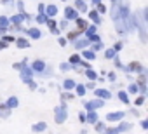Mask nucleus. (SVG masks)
Instances as JSON below:
<instances>
[{
  "label": "nucleus",
  "mask_w": 148,
  "mask_h": 134,
  "mask_svg": "<svg viewBox=\"0 0 148 134\" xmlns=\"http://www.w3.org/2000/svg\"><path fill=\"white\" fill-rule=\"evenodd\" d=\"M66 118H68V111H66V105L63 103L61 106L56 108V111H54V120H56V124H63Z\"/></svg>",
  "instance_id": "f257e3e1"
},
{
  "label": "nucleus",
  "mask_w": 148,
  "mask_h": 134,
  "mask_svg": "<svg viewBox=\"0 0 148 134\" xmlns=\"http://www.w3.org/2000/svg\"><path fill=\"white\" fill-rule=\"evenodd\" d=\"M30 68H32V72H33V73H40V75H44V72L47 70V64H45L42 59H35V61L32 63Z\"/></svg>",
  "instance_id": "f03ea898"
},
{
  "label": "nucleus",
  "mask_w": 148,
  "mask_h": 134,
  "mask_svg": "<svg viewBox=\"0 0 148 134\" xmlns=\"http://www.w3.org/2000/svg\"><path fill=\"white\" fill-rule=\"evenodd\" d=\"M145 68H143V64L139 61H132L125 66V72H131V73H141Z\"/></svg>",
  "instance_id": "7ed1b4c3"
},
{
  "label": "nucleus",
  "mask_w": 148,
  "mask_h": 134,
  "mask_svg": "<svg viewBox=\"0 0 148 134\" xmlns=\"http://www.w3.org/2000/svg\"><path fill=\"white\" fill-rule=\"evenodd\" d=\"M103 105H105V101H101V99H92V101H87V103H86V110H87V111H94V110H98V108H103Z\"/></svg>",
  "instance_id": "20e7f679"
},
{
  "label": "nucleus",
  "mask_w": 148,
  "mask_h": 134,
  "mask_svg": "<svg viewBox=\"0 0 148 134\" xmlns=\"http://www.w3.org/2000/svg\"><path fill=\"white\" fill-rule=\"evenodd\" d=\"M124 111H112V113H108L106 115V120L108 122H120L122 118H124Z\"/></svg>",
  "instance_id": "39448f33"
},
{
  "label": "nucleus",
  "mask_w": 148,
  "mask_h": 134,
  "mask_svg": "<svg viewBox=\"0 0 148 134\" xmlns=\"http://www.w3.org/2000/svg\"><path fill=\"white\" fill-rule=\"evenodd\" d=\"M94 94H96V98H98V99H101V101H105V99H110V98H112V92H110V91H106V89H96V91H94Z\"/></svg>",
  "instance_id": "423d86ee"
},
{
  "label": "nucleus",
  "mask_w": 148,
  "mask_h": 134,
  "mask_svg": "<svg viewBox=\"0 0 148 134\" xmlns=\"http://www.w3.org/2000/svg\"><path fill=\"white\" fill-rule=\"evenodd\" d=\"M56 14H58V7H56L54 4H49V5H45V12H44V16H49V18L52 19Z\"/></svg>",
  "instance_id": "0eeeda50"
},
{
  "label": "nucleus",
  "mask_w": 148,
  "mask_h": 134,
  "mask_svg": "<svg viewBox=\"0 0 148 134\" xmlns=\"http://www.w3.org/2000/svg\"><path fill=\"white\" fill-rule=\"evenodd\" d=\"M64 16H66V21H68V19H77V18H79V12L73 9V7H66V9H64Z\"/></svg>",
  "instance_id": "6e6552de"
},
{
  "label": "nucleus",
  "mask_w": 148,
  "mask_h": 134,
  "mask_svg": "<svg viewBox=\"0 0 148 134\" xmlns=\"http://www.w3.org/2000/svg\"><path fill=\"white\" fill-rule=\"evenodd\" d=\"M18 105H19V99L16 98V96H11L7 101H5V108L7 110H12V108H18Z\"/></svg>",
  "instance_id": "1a4fd4ad"
},
{
  "label": "nucleus",
  "mask_w": 148,
  "mask_h": 134,
  "mask_svg": "<svg viewBox=\"0 0 148 134\" xmlns=\"http://www.w3.org/2000/svg\"><path fill=\"white\" fill-rule=\"evenodd\" d=\"M25 19V12L23 14H16V16H12V18H9V23H12L14 26H21V21Z\"/></svg>",
  "instance_id": "9d476101"
},
{
  "label": "nucleus",
  "mask_w": 148,
  "mask_h": 134,
  "mask_svg": "<svg viewBox=\"0 0 148 134\" xmlns=\"http://www.w3.org/2000/svg\"><path fill=\"white\" fill-rule=\"evenodd\" d=\"M75 21H77V31H80V33H82V31H86V30H87V26H89V25H87V21H86V19L77 18Z\"/></svg>",
  "instance_id": "9b49d317"
},
{
  "label": "nucleus",
  "mask_w": 148,
  "mask_h": 134,
  "mask_svg": "<svg viewBox=\"0 0 148 134\" xmlns=\"http://www.w3.org/2000/svg\"><path fill=\"white\" fill-rule=\"evenodd\" d=\"M89 44H91V42H89L87 38H80V40L75 42V49H77V51H84L86 47H89Z\"/></svg>",
  "instance_id": "f8f14e48"
},
{
  "label": "nucleus",
  "mask_w": 148,
  "mask_h": 134,
  "mask_svg": "<svg viewBox=\"0 0 148 134\" xmlns=\"http://www.w3.org/2000/svg\"><path fill=\"white\" fill-rule=\"evenodd\" d=\"M75 11L77 12H87V5L84 0H75Z\"/></svg>",
  "instance_id": "ddd939ff"
},
{
  "label": "nucleus",
  "mask_w": 148,
  "mask_h": 134,
  "mask_svg": "<svg viewBox=\"0 0 148 134\" xmlns=\"http://www.w3.org/2000/svg\"><path fill=\"white\" fill-rule=\"evenodd\" d=\"M115 129H117V132L120 134V132H125V131H129V129H131V124H129V122H122V120H120V122H119V125H117Z\"/></svg>",
  "instance_id": "4468645a"
},
{
  "label": "nucleus",
  "mask_w": 148,
  "mask_h": 134,
  "mask_svg": "<svg viewBox=\"0 0 148 134\" xmlns=\"http://www.w3.org/2000/svg\"><path fill=\"white\" fill-rule=\"evenodd\" d=\"M47 129V124L45 122H37L35 125H32V131L33 132H42V131H45Z\"/></svg>",
  "instance_id": "2eb2a0df"
},
{
  "label": "nucleus",
  "mask_w": 148,
  "mask_h": 134,
  "mask_svg": "<svg viewBox=\"0 0 148 134\" xmlns=\"http://www.w3.org/2000/svg\"><path fill=\"white\" fill-rule=\"evenodd\" d=\"M89 19H91V21L94 23V26L101 23V18H99V14H98L96 11H91V12H89Z\"/></svg>",
  "instance_id": "dca6fc26"
},
{
  "label": "nucleus",
  "mask_w": 148,
  "mask_h": 134,
  "mask_svg": "<svg viewBox=\"0 0 148 134\" xmlns=\"http://www.w3.org/2000/svg\"><path fill=\"white\" fill-rule=\"evenodd\" d=\"M82 57H86L87 61H94V57H96V54L91 51V49H84L82 51Z\"/></svg>",
  "instance_id": "f3484780"
},
{
  "label": "nucleus",
  "mask_w": 148,
  "mask_h": 134,
  "mask_svg": "<svg viewBox=\"0 0 148 134\" xmlns=\"http://www.w3.org/2000/svg\"><path fill=\"white\" fill-rule=\"evenodd\" d=\"M86 122H89V124H96V122H98V113H96V111H87Z\"/></svg>",
  "instance_id": "a211bd4d"
},
{
  "label": "nucleus",
  "mask_w": 148,
  "mask_h": 134,
  "mask_svg": "<svg viewBox=\"0 0 148 134\" xmlns=\"http://www.w3.org/2000/svg\"><path fill=\"white\" fill-rule=\"evenodd\" d=\"M14 42H16V45H18L19 49H23V47H30V42H28L26 38H23V37H19V38H16Z\"/></svg>",
  "instance_id": "6ab92c4d"
},
{
  "label": "nucleus",
  "mask_w": 148,
  "mask_h": 134,
  "mask_svg": "<svg viewBox=\"0 0 148 134\" xmlns=\"http://www.w3.org/2000/svg\"><path fill=\"white\" fill-rule=\"evenodd\" d=\"M75 80H71V79H66L64 82H63V87H64V91H70V89H75Z\"/></svg>",
  "instance_id": "aec40b11"
},
{
  "label": "nucleus",
  "mask_w": 148,
  "mask_h": 134,
  "mask_svg": "<svg viewBox=\"0 0 148 134\" xmlns=\"http://www.w3.org/2000/svg\"><path fill=\"white\" fill-rule=\"evenodd\" d=\"M28 35H30L32 38H40V30H38V28H30V30H28Z\"/></svg>",
  "instance_id": "412c9836"
},
{
  "label": "nucleus",
  "mask_w": 148,
  "mask_h": 134,
  "mask_svg": "<svg viewBox=\"0 0 148 134\" xmlns=\"http://www.w3.org/2000/svg\"><path fill=\"white\" fill-rule=\"evenodd\" d=\"M86 77H87L89 80H92V82H94V80L98 79V75H96V72H94V70H91V68H87V70H86Z\"/></svg>",
  "instance_id": "4be33fe9"
},
{
  "label": "nucleus",
  "mask_w": 148,
  "mask_h": 134,
  "mask_svg": "<svg viewBox=\"0 0 148 134\" xmlns=\"http://www.w3.org/2000/svg\"><path fill=\"white\" fill-rule=\"evenodd\" d=\"M119 99H120L122 103L129 105V96H127V92H125V91H119Z\"/></svg>",
  "instance_id": "5701e85b"
},
{
  "label": "nucleus",
  "mask_w": 148,
  "mask_h": 134,
  "mask_svg": "<svg viewBox=\"0 0 148 134\" xmlns=\"http://www.w3.org/2000/svg\"><path fill=\"white\" fill-rule=\"evenodd\" d=\"M115 56H117V52H115L112 47L105 51V57H106V59H115Z\"/></svg>",
  "instance_id": "b1692460"
},
{
  "label": "nucleus",
  "mask_w": 148,
  "mask_h": 134,
  "mask_svg": "<svg viewBox=\"0 0 148 134\" xmlns=\"http://www.w3.org/2000/svg\"><path fill=\"white\" fill-rule=\"evenodd\" d=\"M84 33L87 35V38H91L92 35H96V26H94V25H92V26H87V30H86Z\"/></svg>",
  "instance_id": "393cba45"
},
{
  "label": "nucleus",
  "mask_w": 148,
  "mask_h": 134,
  "mask_svg": "<svg viewBox=\"0 0 148 134\" xmlns=\"http://www.w3.org/2000/svg\"><path fill=\"white\" fill-rule=\"evenodd\" d=\"M80 61H82V59H80L79 54H73V56L70 57V64H80Z\"/></svg>",
  "instance_id": "a878e982"
},
{
  "label": "nucleus",
  "mask_w": 148,
  "mask_h": 134,
  "mask_svg": "<svg viewBox=\"0 0 148 134\" xmlns=\"http://www.w3.org/2000/svg\"><path fill=\"white\" fill-rule=\"evenodd\" d=\"M75 91H77V94H79V96H84V94H86V85L77 84V85H75Z\"/></svg>",
  "instance_id": "bb28decb"
},
{
  "label": "nucleus",
  "mask_w": 148,
  "mask_h": 134,
  "mask_svg": "<svg viewBox=\"0 0 148 134\" xmlns=\"http://www.w3.org/2000/svg\"><path fill=\"white\" fill-rule=\"evenodd\" d=\"M0 26H2V28L9 26V18L7 16H0Z\"/></svg>",
  "instance_id": "cd10ccee"
},
{
  "label": "nucleus",
  "mask_w": 148,
  "mask_h": 134,
  "mask_svg": "<svg viewBox=\"0 0 148 134\" xmlns=\"http://www.w3.org/2000/svg\"><path fill=\"white\" fill-rule=\"evenodd\" d=\"M59 70H61V72H70V70H71V64H70V63H61V64H59Z\"/></svg>",
  "instance_id": "c85d7f7f"
},
{
  "label": "nucleus",
  "mask_w": 148,
  "mask_h": 134,
  "mask_svg": "<svg viewBox=\"0 0 148 134\" xmlns=\"http://www.w3.org/2000/svg\"><path fill=\"white\" fill-rule=\"evenodd\" d=\"M45 23H47L49 30H54V28H56V21H54V19H51V18H49V19H45Z\"/></svg>",
  "instance_id": "c756f323"
},
{
  "label": "nucleus",
  "mask_w": 148,
  "mask_h": 134,
  "mask_svg": "<svg viewBox=\"0 0 148 134\" xmlns=\"http://www.w3.org/2000/svg\"><path fill=\"white\" fill-rule=\"evenodd\" d=\"M2 40H4V42H7V44H11V42H14L16 38H14L12 35H2Z\"/></svg>",
  "instance_id": "7c9ffc66"
},
{
  "label": "nucleus",
  "mask_w": 148,
  "mask_h": 134,
  "mask_svg": "<svg viewBox=\"0 0 148 134\" xmlns=\"http://www.w3.org/2000/svg\"><path fill=\"white\" fill-rule=\"evenodd\" d=\"M129 92H131V94H138V92H139L138 85H136V84H131V85H129Z\"/></svg>",
  "instance_id": "2f4dec72"
},
{
  "label": "nucleus",
  "mask_w": 148,
  "mask_h": 134,
  "mask_svg": "<svg viewBox=\"0 0 148 134\" xmlns=\"http://www.w3.org/2000/svg\"><path fill=\"white\" fill-rule=\"evenodd\" d=\"M94 125H96V131H98V132H103V131L106 129V127H105V124H101V122H96Z\"/></svg>",
  "instance_id": "473e14b6"
},
{
  "label": "nucleus",
  "mask_w": 148,
  "mask_h": 134,
  "mask_svg": "<svg viewBox=\"0 0 148 134\" xmlns=\"http://www.w3.org/2000/svg\"><path fill=\"white\" fill-rule=\"evenodd\" d=\"M103 134H119V132H117V129H113V127H106V129L103 131Z\"/></svg>",
  "instance_id": "72a5a7b5"
},
{
  "label": "nucleus",
  "mask_w": 148,
  "mask_h": 134,
  "mask_svg": "<svg viewBox=\"0 0 148 134\" xmlns=\"http://www.w3.org/2000/svg\"><path fill=\"white\" fill-rule=\"evenodd\" d=\"M79 35H80V31H70V33H68V38H70V40H75Z\"/></svg>",
  "instance_id": "f704fd0d"
},
{
  "label": "nucleus",
  "mask_w": 148,
  "mask_h": 134,
  "mask_svg": "<svg viewBox=\"0 0 148 134\" xmlns=\"http://www.w3.org/2000/svg\"><path fill=\"white\" fill-rule=\"evenodd\" d=\"M35 19H37V23H38V25H42V23H45V16H44V14H38V16H37Z\"/></svg>",
  "instance_id": "c9c22d12"
},
{
  "label": "nucleus",
  "mask_w": 148,
  "mask_h": 134,
  "mask_svg": "<svg viewBox=\"0 0 148 134\" xmlns=\"http://www.w3.org/2000/svg\"><path fill=\"white\" fill-rule=\"evenodd\" d=\"M23 66H25V61H23V63H14V64H12V68H14V70H21Z\"/></svg>",
  "instance_id": "e433bc0d"
},
{
  "label": "nucleus",
  "mask_w": 148,
  "mask_h": 134,
  "mask_svg": "<svg viewBox=\"0 0 148 134\" xmlns=\"http://www.w3.org/2000/svg\"><path fill=\"white\" fill-rule=\"evenodd\" d=\"M87 40H89V42H94V44H99V42H101L98 35H92V37H91V38H87Z\"/></svg>",
  "instance_id": "4c0bfd02"
},
{
  "label": "nucleus",
  "mask_w": 148,
  "mask_h": 134,
  "mask_svg": "<svg viewBox=\"0 0 148 134\" xmlns=\"http://www.w3.org/2000/svg\"><path fill=\"white\" fill-rule=\"evenodd\" d=\"M122 47H124V44H122V42H117V44H115V45H113V47H112V49H113V51H115V52H117V51H120V49H122Z\"/></svg>",
  "instance_id": "58836bf2"
},
{
  "label": "nucleus",
  "mask_w": 148,
  "mask_h": 134,
  "mask_svg": "<svg viewBox=\"0 0 148 134\" xmlns=\"http://www.w3.org/2000/svg\"><path fill=\"white\" fill-rule=\"evenodd\" d=\"M9 115H11V110H7V108H5V110H4L2 113H0V117H2V118H7Z\"/></svg>",
  "instance_id": "ea45409f"
},
{
  "label": "nucleus",
  "mask_w": 148,
  "mask_h": 134,
  "mask_svg": "<svg viewBox=\"0 0 148 134\" xmlns=\"http://www.w3.org/2000/svg\"><path fill=\"white\" fill-rule=\"evenodd\" d=\"M96 12H98V14H99V12H106V5L99 4V5H98V11H96Z\"/></svg>",
  "instance_id": "a19ab883"
},
{
  "label": "nucleus",
  "mask_w": 148,
  "mask_h": 134,
  "mask_svg": "<svg viewBox=\"0 0 148 134\" xmlns=\"http://www.w3.org/2000/svg\"><path fill=\"white\" fill-rule=\"evenodd\" d=\"M143 103H145V96H139V98L136 99V106H141Z\"/></svg>",
  "instance_id": "79ce46f5"
},
{
  "label": "nucleus",
  "mask_w": 148,
  "mask_h": 134,
  "mask_svg": "<svg viewBox=\"0 0 148 134\" xmlns=\"http://www.w3.org/2000/svg\"><path fill=\"white\" fill-rule=\"evenodd\" d=\"M18 9H19V14H23V12H25V5H23V2H21V0L18 2Z\"/></svg>",
  "instance_id": "37998d69"
},
{
  "label": "nucleus",
  "mask_w": 148,
  "mask_h": 134,
  "mask_svg": "<svg viewBox=\"0 0 148 134\" xmlns=\"http://www.w3.org/2000/svg\"><path fill=\"white\" fill-rule=\"evenodd\" d=\"M115 66H117V68H120V70H125V66H124L119 59H115Z\"/></svg>",
  "instance_id": "c03bdc74"
},
{
  "label": "nucleus",
  "mask_w": 148,
  "mask_h": 134,
  "mask_svg": "<svg viewBox=\"0 0 148 134\" xmlns=\"http://www.w3.org/2000/svg\"><path fill=\"white\" fill-rule=\"evenodd\" d=\"M7 45H9V44H7V42H4V40H2V38H0V51H4V49H5V47H7Z\"/></svg>",
  "instance_id": "a18cd8bd"
},
{
  "label": "nucleus",
  "mask_w": 148,
  "mask_h": 134,
  "mask_svg": "<svg viewBox=\"0 0 148 134\" xmlns=\"http://www.w3.org/2000/svg\"><path fill=\"white\" fill-rule=\"evenodd\" d=\"M45 12V5L44 4H38V14H44Z\"/></svg>",
  "instance_id": "49530a36"
},
{
  "label": "nucleus",
  "mask_w": 148,
  "mask_h": 134,
  "mask_svg": "<svg viewBox=\"0 0 148 134\" xmlns=\"http://www.w3.org/2000/svg\"><path fill=\"white\" fill-rule=\"evenodd\" d=\"M58 42H59V45H61V47H64V45H66V38H64V37H59V40H58Z\"/></svg>",
  "instance_id": "de8ad7c7"
},
{
  "label": "nucleus",
  "mask_w": 148,
  "mask_h": 134,
  "mask_svg": "<svg viewBox=\"0 0 148 134\" xmlns=\"http://www.w3.org/2000/svg\"><path fill=\"white\" fill-rule=\"evenodd\" d=\"M61 98H63V99H73V96H71V94H68V92H63V94H61Z\"/></svg>",
  "instance_id": "09e8293b"
},
{
  "label": "nucleus",
  "mask_w": 148,
  "mask_h": 134,
  "mask_svg": "<svg viewBox=\"0 0 148 134\" xmlns=\"http://www.w3.org/2000/svg\"><path fill=\"white\" fill-rule=\"evenodd\" d=\"M59 26H61L63 30H64V28H68V21H66V19H63V21L59 23Z\"/></svg>",
  "instance_id": "8fccbe9b"
},
{
  "label": "nucleus",
  "mask_w": 148,
  "mask_h": 134,
  "mask_svg": "<svg viewBox=\"0 0 148 134\" xmlns=\"http://www.w3.org/2000/svg\"><path fill=\"white\" fill-rule=\"evenodd\" d=\"M101 47H103V44H101V42H99V44H94V47H92V52H94V51H99Z\"/></svg>",
  "instance_id": "3c124183"
},
{
  "label": "nucleus",
  "mask_w": 148,
  "mask_h": 134,
  "mask_svg": "<svg viewBox=\"0 0 148 134\" xmlns=\"http://www.w3.org/2000/svg\"><path fill=\"white\" fill-rule=\"evenodd\" d=\"M141 127L143 129H148V120H141Z\"/></svg>",
  "instance_id": "603ef678"
},
{
  "label": "nucleus",
  "mask_w": 148,
  "mask_h": 134,
  "mask_svg": "<svg viewBox=\"0 0 148 134\" xmlns=\"http://www.w3.org/2000/svg\"><path fill=\"white\" fill-rule=\"evenodd\" d=\"M51 33H52V35H59V28H54V30H51Z\"/></svg>",
  "instance_id": "864d4df0"
},
{
  "label": "nucleus",
  "mask_w": 148,
  "mask_h": 134,
  "mask_svg": "<svg viewBox=\"0 0 148 134\" xmlns=\"http://www.w3.org/2000/svg\"><path fill=\"white\" fill-rule=\"evenodd\" d=\"M108 79L113 82V80H115V73H113V72H112V73H108Z\"/></svg>",
  "instance_id": "5fc2aeb1"
},
{
  "label": "nucleus",
  "mask_w": 148,
  "mask_h": 134,
  "mask_svg": "<svg viewBox=\"0 0 148 134\" xmlns=\"http://www.w3.org/2000/svg\"><path fill=\"white\" fill-rule=\"evenodd\" d=\"M79 118H80V122H86V115H84V113H80Z\"/></svg>",
  "instance_id": "6e6d98bb"
},
{
  "label": "nucleus",
  "mask_w": 148,
  "mask_h": 134,
  "mask_svg": "<svg viewBox=\"0 0 148 134\" xmlns=\"http://www.w3.org/2000/svg\"><path fill=\"white\" fill-rule=\"evenodd\" d=\"M7 30H9V28H2V26H0V35H4V33H5Z\"/></svg>",
  "instance_id": "4d7b16f0"
},
{
  "label": "nucleus",
  "mask_w": 148,
  "mask_h": 134,
  "mask_svg": "<svg viewBox=\"0 0 148 134\" xmlns=\"http://www.w3.org/2000/svg\"><path fill=\"white\" fill-rule=\"evenodd\" d=\"M2 4H4V5H7V4H12V0H2Z\"/></svg>",
  "instance_id": "13d9d810"
},
{
  "label": "nucleus",
  "mask_w": 148,
  "mask_h": 134,
  "mask_svg": "<svg viewBox=\"0 0 148 134\" xmlns=\"http://www.w3.org/2000/svg\"><path fill=\"white\" fill-rule=\"evenodd\" d=\"M92 4H94V5H99V4H101V0H92Z\"/></svg>",
  "instance_id": "bf43d9fd"
},
{
  "label": "nucleus",
  "mask_w": 148,
  "mask_h": 134,
  "mask_svg": "<svg viewBox=\"0 0 148 134\" xmlns=\"http://www.w3.org/2000/svg\"><path fill=\"white\" fill-rule=\"evenodd\" d=\"M63 2H64V0H63Z\"/></svg>",
  "instance_id": "052dcab7"
}]
</instances>
